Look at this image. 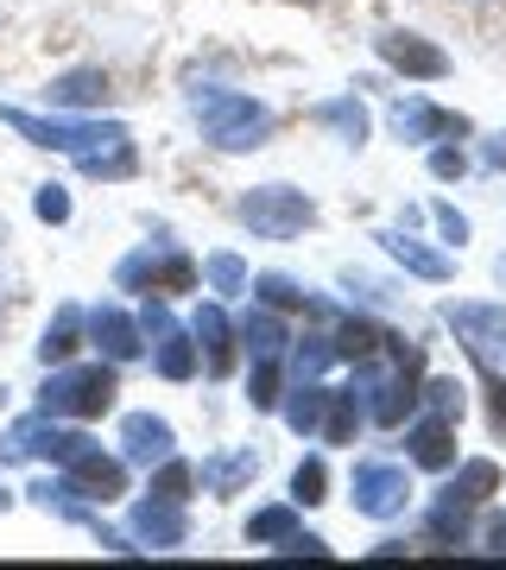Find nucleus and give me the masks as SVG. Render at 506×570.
<instances>
[{"label": "nucleus", "mask_w": 506, "mask_h": 570, "mask_svg": "<svg viewBox=\"0 0 506 570\" xmlns=\"http://www.w3.org/2000/svg\"><path fill=\"white\" fill-rule=\"evenodd\" d=\"M317 121L336 127L348 146H361V140H367V108H361V102H348V96H343V102H324V108H317Z\"/></svg>", "instance_id": "24"}, {"label": "nucleus", "mask_w": 506, "mask_h": 570, "mask_svg": "<svg viewBox=\"0 0 506 570\" xmlns=\"http://www.w3.org/2000/svg\"><path fill=\"white\" fill-rule=\"evenodd\" d=\"M437 228H444L449 242H463V235H468V223H463V216H456L449 204H437Z\"/></svg>", "instance_id": "35"}, {"label": "nucleus", "mask_w": 506, "mask_h": 570, "mask_svg": "<svg viewBox=\"0 0 506 570\" xmlns=\"http://www.w3.org/2000/svg\"><path fill=\"white\" fill-rule=\"evenodd\" d=\"M487 551H506V513L500 520H487Z\"/></svg>", "instance_id": "37"}, {"label": "nucleus", "mask_w": 506, "mask_h": 570, "mask_svg": "<svg viewBox=\"0 0 506 570\" xmlns=\"http://www.w3.org/2000/svg\"><path fill=\"white\" fill-rule=\"evenodd\" d=\"M449 330L468 343L475 362H500L506 367V305H449Z\"/></svg>", "instance_id": "6"}, {"label": "nucleus", "mask_w": 506, "mask_h": 570, "mask_svg": "<svg viewBox=\"0 0 506 570\" xmlns=\"http://www.w3.org/2000/svg\"><path fill=\"white\" fill-rule=\"evenodd\" d=\"M146 330L159 336V374H165V381H190V367H197V348H190V336H183V330L171 324L159 305L146 311Z\"/></svg>", "instance_id": "12"}, {"label": "nucleus", "mask_w": 506, "mask_h": 570, "mask_svg": "<svg viewBox=\"0 0 506 570\" xmlns=\"http://www.w3.org/2000/svg\"><path fill=\"white\" fill-rule=\"evenodd\" d=\"M190 115L202 121V140L222 146V153H254L272 134V115L235 89H190Z\"/></svg>", "instance_id": "1"}, {"label": "nucleus", "mask_w": 506, "mask_h": 570, "mask_svg": "<svg viewBox=\"0 0 506 570\" xmlns=\"http://www.w3.org/2000/svg\"><path fill=\"white\" fill-rule=\"evenodd\" d=\"M202 273H209V285H216V292H247L241 254H209V261H202Z\"/></svg>", "instance_id": "27"}, {"label": "nucleus", "mask_w": 506, "mask_h": 570, "mask_svg": "<svg viewBox=\"0 0 506 570\" xmlns=\"http://www.w3.org/2000/svg\"><path fill=\"white\" fill-rule=\"evenodd\" d=\"M241 223L260 242H291V235H304V228L317 223V204L304 190H291V184H260V190L241 197Z\"/></svg>", "instance_id": "3"}, {"label": "nucleus", "mask_w": 506, "mask_h": 570, "mask_svg": "<svg viewBox=\"0 0 506 570\" xmlns=\"http://www.w3.org/2000/svg\"><path fill=\"white\" fill-rule=\"evenodd\" d=\"M51 102L58 108H101L108 102V77H101V70H70V77L51 89Z\"/></svg>", "instance_id": "20"}, {"label": "nucleus", "mask_w": 506, "mask_h": 570, "mask_svg": "<svg viewBox=\"0 0 506 570\" xmlns=\"http://www.w3.org/2000/svg\"><path fill=\"white\" fill-rule=\"evenodd\" d=\"M425 400H430V412H437V419H463V387H456V381H430Z\"/></svg>", "instance_id": "32"}, {"label": "nucleus", "mask_w": 506, "mask_h": 570, "mask_svg": "<svg viewBox=\"0 0 506 570\" xmlns=\"http://www.w3.org/2000/svg\"><path fill=\"white\" fill-rule=\"evenodd\" d=\"M121 444H127L133 463H165V456H171V425L152 419V412H133V419L121 425Z\"/></svg>", "instance_id": "14"}, {"label": "nucleus", "mask_w": 506, "mask_h": 570, "mask_svg": "<svg viewBox=\"0 0 506 570\" xmlns=\"http://www.w3.org/2000/svg\"><path fill=\"white\" fill-rule=\"evenodd\" d=\"M487 425H494V438H506V381L500 374H487Z\"/></svg>", "instance_id": "33"}, {"label": "nucleus", "mask_w": 506, "mask_h": 570, "mask_svg": "<svg viewBox=\"0 0 506 570\" xmlns=\"http://www.w3.org/2000/svg\"><path fill=\"white\" fill-rule=\"evenodd\" d=\"M89 324H96V343H101L108 362H133V355H140V330H133V317H127L121 305H101Z\"/></svg>", "instance_id": "15"}, {"label": "nucleus", "mask_w": 506, "mask_h": 570, "mask_svg": "<svg viewBox=\"0 0 506 570\" xmlns=\"http://www.w3.org/2000/svg\"><path fill=\"white\" fill-rule=\"evenodd\" d=\"M380 58L393 63L399 77H425V82L449 77V51H437V45L418 39V32H386V39H380Z\"/></svg>", "instance_id": "9"}, {"label": "nucleus", "mask_w": 506, "mask_h": 570, "mask_svg": "<svg viewBox=\"0 0 506 570\" xmlns=\"http://www.w3.org/2000/svg\"><path fill=\"white\" fill-rule=\"evenodd\" d=\"M115 285L121 292H159V298H171V292H190L197 285V261L190 254H178V247H140L133 261H121V273H115Z\"/></svg>", "instance_id": "5"}, {"label": "nucleus", "mask_w": 506, "mask_h": 570, "mask_svg": "<svg viewBox=\"0 0 506 570\" xmlns=\"http://www.w3.org/2000/svg\"><path fill=\"white\" fill-rule=\"evenodd\" d=\"M133 539H146L152 551H171L190 539V520H183V501H165V494H152V501H140L133 508Z\"/></svg>", "instance_id": "10"}, {"label": "nucleus", "mask_w": 506, "mask_h": 570, "mask_svg": "<svg viewBox=\"0 0 506 570\" xmlns=\"http://www.w3.org/2000/svg\"><path fill=\"white\" fill-rule=\"evenodd\" d=\"M39 216L44 223H70V197H63V184H44L39 190Z\"/></svg>", "instance_id": "34"}, {"label": "nucleus", "mask_w": 506, "mask_h": 570, "mask_svg": "<svg viewBox=\"0 0 506 570\" xmlns=\"http://www.w3.org/2000/svg\"><path fill=\"white\" fill-rule=\"evenodd\" d=\"M324 463H317V456H304L298 463V475H291V501H298V508H317V501H324Z\"/></svg>", "instance_id": "28"}, {"label": "nucleus", "mask_w": 506, "mask_h": 570, "mask_svg": "<svg viewBox=\"0 0 506 570\" xmlns=\"http://www.w3.org/2000/svg\"><path fill=\"white\" fill-rule=\"evenodd\" d=\"M405 501H411V475H405L399 463H361L355 469V508H361L367 520H393V513H405Z\"/></svg>", "instance_id": "7"}, {"label": "nucleus", "mask_w": 506, "mask_h": 570, "mask_svg": "<svg viewBox=\"0 0 506 570\" xmlns=\"http://www.w3.org/2000/svg\"><path fill=\"white\" fill-rule=\"evenodd\" d=\"M430 171H437V178H463V153H437Z\"/></svg>", "instance_id": "36"}, {"label": "nucleus", "mask_w": 506, "mask_h": 570, "mask_svg": "<svg viewBox=\"0 0 506 570\" xmlns=\"http://www.w3.org/2000/svg\"><path fill=\"white\" fill-rule=\"evenodd\" d=\"M254 292H260V298H266L272 311H298V305H304V292H298L291 279H279V273H266V279L254 285Z\"/></svg>", "instance_id": "31"}, {"label": "nucleus", "mask_w": 506, "mask_h": 570, "mask_svg": "<svg viewBox=\"0 0 506 570\" xmlns=\"http://www.w3.org/2000/svg\"><path fill=\"white\" fill-rule=\"evenodd\" d=\"M380 247L405 266V273H418V279H430V285H444V279H449V261H444V254H430V247L418 242V235H405V228H386Z\"/></svg>", "instance_id": "13"}, {"label": "nucleus", "mask_w": 506, "mask_h": 570, "mask_svg": "<svg viewBox=\"0 0 506 570\" xmlns=\"http://www.w3.org/2000/svg\"><path fill=\"white\" fill-rule=\"evenodd\" d=\"M254 475H260V456H254V450H235V456H216V463H202V489L235 494L241 482H254Z\"/></svg>", "instance_id": "18"}, {"label": "nucleus", "mask_w": 506, "mask_h": 570, "mask_svg": "<svg viewBox=\"0 0 506 570\" xmlns=\"http://www.w3.org/2000/svg\"><path fill=\"white\" fill-rule=\"evenodd\" d=\"M260 412L279 406V362H254V393H247Z\"/></svg>", "instance_id": "30"}, {"label": "nucleus", "mask_w": 506, "mask_h": 570, "mask_svg": "<svg viewBox=\"0 0 506 570\" xmlns=\"http://www.w3.org/2000/svg\"><path fill=\"white\" fill-rule=\"evenodd\" d=\"M463 532H468V501L444 489V501L430 508V539H444V546H463Z\"/></svg>", "instance_id": "22"}, {"label": "nucleus", "mask_w": 506, "mask_h": 570, "mask_svg": "<svg viewBox=\"0 0 506 570\" xmlns=\"http://www.w3.org/2000/svg\"><path fill=\"white\" fill-rule=\"evenodd\" d=\"M241 336H247V348H254V362H279V348H285V330H279V317H272V311H254Z\"/></svg>", "instance_id": "23"}, {"label": "nucleus", "mask_w": 506, "mask_h": 570, "mask_svg": "<svg viewBox=\"0 0 506 570\" xmlns=\"http://www.w3.org/2000/svg\"><path fill=\"white\" fill-rule=\"evenodd\" d=\"M63 482H70V494H96V501H115V494H127V469L89 444V450H77V456L63 463Z\"/></svg>", "instance_id": "8"}, {"label": "nucleus", "mask_w": 506, "mask_h": 570, "mask_svg": "<svg viewBox=\"0 0 506 570\" xmlns=\"http://www.w3.org/2000/svg\"><path fill=\"white\" fill-rule=\"evenodd\" d=\"M197 343L209 348V374L222 381L228 367H235V343H228V317H222L216 305H202V311H197Z\"/></svg>", "instance_id": "17"}, {"label": "nucleus", "mask_w": 506, "mask_h": 570, "mask_svg": "<svg viewBox=\"0 0 506 570\" xmlns=\"http://www.w3.org/2000/svg\"><path fill=\"white\" fill-rule=\"evenodd\" d=\"M115 406V367H58L39 393V412L51 419H101Z\"/></svg>", "instance_id": "2"}, {"label": "nucleus", "mask_w": 506, "mask_h": 570, "mask_svg": "<svg viewBox=\"0 0 506 570\" xmlns=\"http://www.w3.org/2000/svg\"><path fill=\"white\" fill-rule=\"evenodd\" d=\"M494 489H500V469H494V463H463V469H456V482H449V494H463L468 508L487 501Z\"/></svg>", "instance_id": "25"}, {"label": "nucleus", "mask_w": 506, "mask_h": 570, "mask_svg": "<svg viewBox=\"0 0 506 570\" xmlns=\"http://www.w3.org/2000/svg\"><path fill=\"white\" fill-rule=\"evenodd\" d=\"M449 425H456V419H437V412H430L425 425L411 431V456H418L425 469H449V463H456V431H449Z\"/></svg>", "instance_id": "16"}, {"label": "nucleus", "mask_w": 506, "mask_h": 570, "mask_svg": "<svg viewBox=\"0 0 506 570\" xmlns=\"http://www.w3.org/2000/svg\"><path fill=\"white\" fill-rule=\"evenodd\" d=\"M190 463H178V456H165V469H159V482H152V494H165V501H183L190 494Z\"/></svg>", "instance_id": "29"}, {"label": "nucleus", "mask_w": 506, "mask_h": 570, "mask_svg": "<svg viewBox=\"0 0 506 570\" xmlns=\"http://www.w3.org/2000/svg\"><path fill=\"white\" fill-rule=\"evenodd\" d=\"M0 121L26 134L32 146H58V153H101V146H121L127 127L121 121H44V115H26V108H0Z\"/></svg>", "instance_id": "4"}, {"label": "nucleus", "mask_w": 506, "mask_h": 570, "mask_svg": "<svg viewBox=\"0 0 506 570\" xmlns=\"http://www.w3.org/2000/svg\"><path fill=\"white\" fill-rule=\"evenodd\" d=\"M7 501H13V494H7V489H0V508H7Z\"/></svg>", "instance_id": "39"}, {"label": "nucleus", "mask_w": 506, "mask_h": 570, "mask_svg": "<svg viewBox=\"0 0 506 570\" xmlns=\"http://www.w3.org/2000/svg\"><path fill=\"white\" fill-rule=\"evenodd\" d=\"M291 532H298V508H260L254 513V520H247V539H254V546H266V539H291Z\"/></svg>", "instance_id": "26"}, {"label": "nucleus", "mask_w": 506, "mask_h": 570, "mask_svg": "<svg viewBox=\"0 0 506 570\" xmlns=\"http://www.w3.org/2000/svg\"><path fill=\"white\" fill-rule=\"evenodd\" d=\"M77 336H82V311H77V305H63V311H58V324L44 330L39 362H44V367H63L70 355H77Z\"/></svg>", "instance_id": "19"}, {"label": "nucleus", "mask_w": 506, "mask_h": 570, "mask_svg": "<svg viewBox=\"0 0 506 570\" xmlns=\"http://www.w3.org/2000/svg\"><path fill=\"white\" fill-rule=\"evenodd\" d=\"M361 431V400L355 393H329V406H324V425H317V438L324 444H348Z\"/></svg>", "instance_id": "21"}, {"label": "nucleus", "mask_w": 506, "mask_h": 570, "mask_svg": "<svg viewBox=\"0 0 506 570\" xmlns=\"http://www.w3.org/2000/svg\"><path fill=\"white\" fill-rule=\"evenodd\" d=\"M463 115H444V108L430 102H399L393 108V134L399 140H449V134H463Z\"/></svg>", "instance_id": "11"}, {"label": "nucleus", "mask_w": 506, "mask_h": 570, "mask_svg": "<svg viewBox=\"0 0 506 570\" xmlns=\"http://www.w3.org/2000/svg\"><path fill=\"white\" fill-rule=\"evenodd\" d=\"M487 159H494V165H506V134H500V140H487Z\"/></svg>", "instance_id": "38"}]
</instances>
